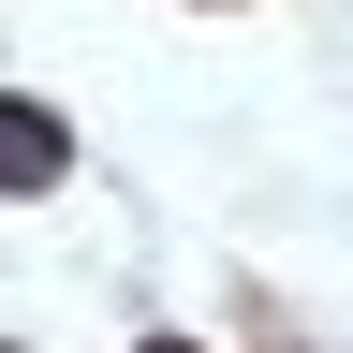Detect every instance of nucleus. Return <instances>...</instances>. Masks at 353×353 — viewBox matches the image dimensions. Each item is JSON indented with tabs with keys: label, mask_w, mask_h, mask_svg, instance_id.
<instances>
[{
	"label": "nucleus",
	"mask_w": 353,
	"mask_h": 353,
	"mask_svg": "<svg viewBox=\"0 0 353 353\" xmlns=\"http://www.w3.org/2000/svg\"><path fill=\"white\" fill-rule=\"evenodd\" d=\"M148 353H176V339H148Z\"/></svg>",
	"instance_id": "nucleus-2"
},
{
	"label": "nucleus",
	"mask_w": 353,
	"mask_h": 353,
	"mask_svg": "<svg viewBox=\"0 0 353 353\" xmlns=\"http://www.w3.org/2000/svg\"><path fill=\"white\" fill-rule=\"evenodd\" d=\"M0 148H15V192H44V176H59V118H44V103H0Z\"/></svg>",
	"instance_id": "nucleus-1"
}]
</instances>
